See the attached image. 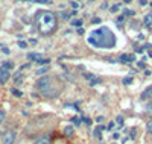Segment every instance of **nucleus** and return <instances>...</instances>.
<instances>
[{
  "instance_id": "obj_27",
  "label": "nucleus",
  "mask_w": 152,
  "mask_h": 144,
  "mask_svg": "<svg viewBox=\"0 0 152 144\" xmlns=\"http://www.w3.org/2000/svg\"><path fill=\"white\" fill-rule=\"evenodd\" d=\"M96 121H97V123H102V121H104V117H102V115H100V117H97V119H96Z\"/></svg>"
},
{
  "instance_id": "obj_3",
  "label": "nucleus",
  "mask_w": 152,
  "mask_h": 144,
  "mask_svg": "<svg viewBox=\"0 0 152 144\" xmlns=\"http://www.w3.org/2000/svg\"><path fill=\"white\" fill-rule=\"evenodd\" d=\"M49 87H50V79H49V77H43V79H40V81L37 82V88L41 89L43 93H44V96L47 93V88Z\"/></svg>"
},
{
  "instance_id": "obj_2",
  "label": "nucleus",
  "mask_w": 152,
  "mask_h": 144,
  "mask_svg": "<svg viewBox=\"0 0 152 144\" xmlns=\"http://www.w3.org/2000/svg\"><path fill=\"white\" fill-rule=\"evenodd\" d=\"M38 28H40L41 33H50L56 28V17L52 12H43L38 18Z\"/></svg>"
},
{
  "instance_id": "obj_15",
  "label": "nucleus",
  "mask_w": 152,
  "mask_h": 144,
  "mask_svg": "<svg viewBox=\"0 0 152 144\" xmlns=\"http://www.w3.org/2000/svg\"><path fill=\"white\" fill-rule=\"evenodd\" d=\"M11 93L14 94L15 97H20V96H21V91H18V89H15V88H12V89H11Z\"/></svg>"
},
{
  "instance_id": "obj_34",
  "label": "nucleus",
  "mask_w": 152,
  "mask_h": 144,
  "mask_svg": "<svg viewBox=\"0 0 152 144\" xmlns=\"http://www.w3.org/2000/svg\"><path fill=\"white\" fill-rule=\"evenodd\" d=\"M26 2H34V0H26Z\"/></svg>"
},
{
  "instance_id": "obj_31",
  "label": "nucleus",
  "mask_w": 152,
  "mask_h": 144,
  "mask_svg": "<svg viewBox=\"0 0 152 144\" xmlns=\"http://www.w3.org/2000/svg\"><path fill=\"white\" fill-rule=\"evenodd\" d=\"M72 6L76 9V8H78V3H76V2H72Z\"/></svg>"
},
{
  "instance_id": "obj_21",
  "label": "nucleus",
  "mask_w": 152,
  "mask_h": 144,
  "mask_svg": "<svg viewBox=\"0 0 152 144\" xmlns=\"http://www.w3.org/2000/svg\"><path fill=\"white\" fill-rule=\"evenodd\" d=\"M47 71V68L46 67H41L40 70H37V74H43V73H46Z\"/></svg>"
},
{
  "instance_id": "obj_7",
  "label": "nucleus",
  "mask_w": 152,
  "mask_h": 144,
  "mask_svg": "<svg viewBox=\"0 0 152 144\" xmlns=\"http://www.w3.org/2000/svg\"><path fill=\"white\" fill-rule=\"evenodd\" d=\"M143 24L146 26L148 29H151V31H152V14H148V15L143 18Z\"/></svg>"
},
{
  "instance_id": "obj_19",
  "label": "nucleus",
  "mask_w": 152,
  "mask_h": 144,
  "mask_svg": "<svg viewBox=\"0 0 152 144\" xmlns=\"http://www.w3.org/2000/svg\"><path fill=\"white\" fill-rule=\"evenodd\" d=\"M119 9H120V5H113V6H111V9H110V11H111V12H117V11H119Z\"/></svg>"
},
{
  "instance_id": "obj_20",
  "label": "nucleus",
  "mask_w": 152,
  "mask_h": 144,
  "mask_svg": "<svg viewBox=\"0 0 152 144\" xmlns=\"http://www.w3.org/2000/svg\"><path fill=\"white\" fill-rule=\"evenodd\" d=\"M18 47H20V49H26V47H28V44L24 43V41H18Z\"/></svg>"
},
{
  "instance_id": "obj_17",
  "label": "nucleus",
  "mask_w": 152,
  "mask_h": 144,
  "mask_svg": "<svg viewBox=\"0 0 152 144\" xmlns=\"http://www.w3.org/2000/svg\"><path fill=\"white\" fill-rule=\"evenodd\" d=\"M12 67H14V64H12V62H3V68L9 70V68H12Z\"/></svg>"
},
{
  "instance_id": "obj_4",
  "label": "nucleus",
  "mask_w": 152,
  "mask_h": 144,
  "mask_svg": "<svg viewBox=\"0 0 152 144\" xmlns=\"http://www.w3.org/2000/svg\"><path fill=\"white\" fill-rule=\"evenodd\" d=\"M14 141H15V134L12 132V130H8V132L3 135L2 143L3 144H14Z\"/></svg>"
},
{
  "instance_id": "obj_29",
  "label": "nucleus",
  "mask_w": 152,
  "mask_h": 144,
  "mask_svg": "<svg viewBox=\"0 0 152 144\" xmlns=\"http://www.w3.org/2000/svg\"><path fill=\"white\" fill-rule=\"evenodd\" d=\"M84 121H85L87 124H90V123H91V121H90V119H87V117H84Z\"/></svg>"
},
{
  "instance_id": "obj_24",
  "label": "nucleus",
  "mask_w": 152,
  "mask_h": 144,
  "mask_svg": "<svg viewBox=\"0 0 152 144\" xmlns=\"http://www.w3.org/2000/svg\"><path fill=\"white\" fill-rule=\"evenodd\" d=\"M116 121H117V124H120V126H122V124H123V117H122V115H119Z\"/></svg>"
},
{
  "instance_id": "obj_16",
  "label": "nucleus",
  "mask_w": 152,
  "mask_h": 144,
  "mask_svg": "<svg viewBox=\"0 0 152 144\" xmlns=\"http://www.w3.org/2000/svg\"><path fill=\"white\" fill-rule=\"evenodd\" d=\"M122 82H123L125 85H129V84L132 82V77H131V76H128V77H125V79H123Z\"/></svg>"
},
{
  "instance_id": "obj_6",
  "label": "nucleus",
  "mask_w": 152,
  "mask_h": 144,
  "mask_svg": "<svg viewBox=\"0 0 152 144\" xmlns=\"http://www.w3.org/2000/svg\"><path fill=\"white\" fill-rule=\"evenodd\" d=\"M119 61L120 62H134L135 61V56L134 55H120L119 56Z\"/></svg>"
},
{
  "instance_id": "obj_32",
  "label": "nucleus",
  "mask_w": 152,
  "mask_h": 144,
  "mask_svg": "<svg viewBox=\"0 0 152 144\" xmlns=\"http://www.w3.org/2000/svg\"><path fill=\"white\" fill-rule=\"evenodd\" d=\"M148 3V0H140V5H146Z\"/></svg>"
},
{
  "instance_id": "obj_30",
  "label": "nucleus",
  "mask_w": 152,
  "mask_h": 144,
  "mask_svg": "<svg viewBox=\"0 0 152 144\" xmlns=\"http://www.w3.org/2000/svg\"><path fill=\"white\" fill-rule=\"evenodd\" d=\"M113 127H114V123H113V121H111V123H110V124H108V129H110V130H111V129H113Z\"/></svg>"
},
{
  "instance_id": "obj_28",
  "label": "nucleus",
  "mask_w": 152,
  "mask_h": 144,
  "mask_svg": "<svg viewBox=\"0 0 152 144\" xmlns=\"http://www.w3.org/2000/svg\"><path fill=\"white\" fill-rule=\"evenodd\" d=\"M73 123H75V124H79V120L76 119V117H73Z\"/></svg>"
},
{
  "instance_id": "obj_25",
  "label": "nucleus",
  "mask_w": 152,
  "mask_h": 144,
  "mask_svg": "<svg viewBox=\"0 0 152 144\" xmlns=\"http://www.w3.org/2000/svg\"><path fill=\"white\" fill-rule=\"evenodd\" d=\"M38 64H49V59H40V61H37Z\"/></svg>"
},
{
  "instance_id": "obj_35",
  "label": "nucleus",
  "mask_w": 152,
  "mask_h": 144,
  "mask_svg": "<svg viewBox=\"0 0 152 144\" xmlns=\"http://www.w3.org/2000/svg\"><path fill=\"white\" fill-rule=\"evenodd\" d=\"M0 84H3V81H2V79H0Z\"/></svg>"
},
{
  "instance_id": "obj_5",
  "label": "nucleus",
  "mask_w": 152,
  "mask_h": 144,
  "mask_svg": "<svg viewBox=\"0 0 152 144\" xmlns=\"http://www.w3.org/2000/svg\"><path fill=\"white\" fill-rule=\"evenodd\" d=\"M52 143V140H50V135H41V137H38L35 140L34 144H50Z\"/></svg>"
},
{
  "instance_id": "obj_12",
  "label": "nucleus",
  "mask_w": 152,
  "mask_h": 144,
  "mask_svg": "<svg viewBox=\"0 0 152 144\" xmlns=\"http://www.w3.org/2000/svg\"><path fill=\"white\" fill-rule=\"evenodd\" d=\"M72 26H75V28H81V26H82V20H73Z\"/></svg>"
},
{
  "instance_id": "obj_10",
  "label": "nucleus",
  "mask_w": 152,
  "mask_h": 144,
  "mask_svg": "<svg viewBox=\"0 0 152 144\" xmlns=\"http://www.w3.org/2000/svg\"><path fill=\"white\" fill-rule=\"evenodd\" d=\"M41 58H43L41 53H29L28 55V59H31V61H40Z\"/></svg>"
},
{
  "instance_id": "obj_8",
  "label": "nucleus",
  "mask_w": 152,
  "mask_h": 144,
  "mask_svg": "<svg viewBox=\"0 0 152 144\" xmlns=\"http://www.w3.org/2000/svg\"><path fill=\"white\" fill-rule=\"evenodd\" d=\"M0 79H2L3 82H5L6 79H9V71H8L6 68H3V67H0Z\"/></svg>"
},
{
  "instance_id": "obj_14",
  "label": "nucleus",
  "mask_w": 152,
  "mask_h": 144,
  "mask_svg": "<svg viewBox=\"0 0 152 144\" xmlns=\"http://www.w3.org/2000/svg\"><path fill=\"white\" fill-rule=\"evenodd\" d=\"M102 129H104L102 126H100V127H97V129L94 130V132H93V135H94L96 138H100V130H102Z\"/></svg>"
},
{
  "instance_id": "obj_9",
  "label": "nucleus",
  "mask_w": 152,
  "mask_h": 144,
  "mask_svg": "<svg viewBox=\"0 0 152 144\" xmlns=\"http://www.w3.org/2000/svg\"><path fill=\"white\" fill-rule=\"evenodd\" d=\"M85 77H87L88 81H91V82H90V85H97V84L100 82L99 77H94L93 74H85Z\"/></svg>"
},
{
  "instance_id": "obj_26",
  "label": "nucleus",
  "mask_w": 152,
  "mask_h": 144,
  "mask_svg": "<svg viewBox=\"0 0 152 144\" xmlns=\"http://www.w3.org/2000/svg\"><path fill=\"white\" fill-rule=\"evenodd\" d=\"M135 12L134 11H125V15H134Z\"/></svg>"
},
{
  "instance_id": "obj_33",
  "label": "nucleus",
  "mask_w": 152,
  "mask_h": 144,
  "mask_svg": "<svg viewBox=\"0 0 152 144\" xmlns=\"http://www.w3.org/2000/svg\"><path fill=\"white\" fill-rule=\"evenodd\" d=\"M123 2H125V3H131V2H132V0H123Z\"/></svg>"
},
{
  "instance_id": "obj_36",
  "label": "nucleus",
  "mask_w": 152,
  "mask_h": 144,
  "mask_svg": "<svg viewBox=\"0 0 152 144\" xmlns=\"http://www.w3.org/2000/svg\"><path fill=\"white\" fill-rule=\"evenodd\" d=\"M78 2H82V0H78Z\"/></svg>"
},
{
  "instance_id": "obj_13",
  "label": "nucleus",
  "mask_w": 152,
  "mask_h": 144,
  "mask_svg": "<svg viewBox=\"0 0 152 144\" xmlns=\"http://www.w3.org/2000/svg\"><path fill=\"white\" fill-rule=\"evenodd\" d=\"M64 134H66V135H73V127H72V126H67V127L64 129Z\"/></svg>"
},
{
  "instance_id": "obj_23",
  "label": "nucleus",
  "mask_w": 152,
  "mask_h": 144,
  "mask_svg": "<svg viewBox=\"0 0 152 144\" xmlns=\"http://www.w3.org/2000/svg\"><path fill=\"white\" fill-rule=\"evenodd\" d=\"M100 21H102V20H100V18H99V17H94V18H93V20H91V23H93V24H99V23H100Z\"/></svg>"
},
{
  "instance_id": "obj_22",
  "label": "nucleus",
  "mask_w": 152,
  "mask_h": 144,
  "mask_svg": "<svg viewBox=\"0 0 152 144\" xmlns=\"http://www.w3.org/2000/svg\"><path fill=\"white\" fill-rule=\"evenodd\" d=\"M5 117H6V115H5V112H3L2 109H0V123H3V120H5Z\"/></svg>"
},
{
  "instance_id": "obj_1",
  "label": "nucleus",
  "mask_w": 152,
  "mask_h": 144,
  "mask_svg": "<svg viewBox=\"0 0 152 144\" xmlns=\"http://www.w3.org/2000/svg\"><path fill=\"white\" fill-rule=\"evenodd\" d=\"M88 43L96 49H113L116 46V35L107 26H102L99 29H94L88 35Z\"/></svg>"
},
{
  "instance_id": "obj_11",
  "label": "nucleus",
  "mask_w": 152,
  "mask_h": 144,
  "mask_svg": "<svg viewBox=\"0 0 152 144\" xmlns=\"http://www.w3.org/2000/svg\"><path fill=\"white\" fill-rule=\"evenodd\" d=\"M151 93H152V87H149L148 89H145V91H143V94H142V100L148 99V97L151 96Z\"/></svg>"
},
{
  "instance_id": "obj_18",
  "label": "nucleus",
  "mask_w": 152,
  "mask_h": 144,
  "mask_svg": "<svg viewBox=\"0 0 152 144\" xmlns=\"http://www.w3.org/2000/svg\"><path fill=\"white\" fill-rule=\"evenodd\" d=\"M146 129H148V132H149V134H152V119L148 121V124H146Z\"/></svg>"
}]
</instances>
